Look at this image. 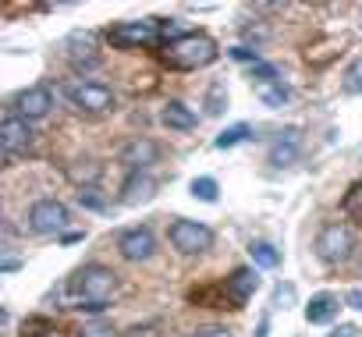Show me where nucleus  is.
I'll return each mask as SVG.
<instances>
[{"label": "nucleus", "instance_id": "nucleus-21", "mask_svg": "<svg viewBox=\"0 0 362 337\" xmlns=\"http://www.w3.org/2000/svg\"><path fill=\"white\" fill-rule=\"evenodd\" d=\"M18 337H61V330L50 316H25L18 326Z\"/></svg>", "mask_w": 362, "mask_h": 337}, {"label": "nucleus", "instance_id": "nucleus-9", "mask_svg": "<svg viewBox=\"0 0 362 337\" xmlns=\"http://www.w3.org/2000/svg\"><path fill=\"white\" fill-rule=\"evenodd\" d=\"M64 54H68V64L78 71V75H89L103 64V54H100V36L93 29H75L68 32L64 40Z\"/></svg>", "mask_w": 362, "mask_h": 337}, {"label": "nucleus", "instance_id": "nucleus-35", "mask_svg": "<svg viewBox=\"0 0 362 337\" xmlns=\"http://www.w3.org/2000/svg\"><path fill=\"white\" fill-rule=\"evenodd\" d=\"M344 305L355 309V312H362V288H348L344 291Z\"/></svg>", "mask_w": 362, "mask_h": 337}, {"label": "nucleus", "instance_id": "nucleus-10", "mask_svg": "<svg viewBox=\"0 0 362 337\" xmlns=\"http://www.w3.org/2000/svg\"><path fill=\"white\" fill-rule=\"evenodd\" d=\"M302 146H305L302 128H298V124H284V128L274 135L270 149H267V163L277 167V171H284V167H291V163L302 160Z\"/></svg>", "mask_w": 362, "mask_h": 337}, {"label": "nucleus", "instance_id": "nucleus-29", "mask_svg": "<svg viewBox=\"0 0 362 337\" xmlns=\"http://www.w3.org/2000/svg\"><path fill=\"white\" fill-rule=\"evenodd\" d=\"M78 203H82L86 210H96V213H107V210H110V203L100 196V189H78Z\"/></svg>", "mask_w": 362, "mask_h": 337}, {"label": "nucleus", "instance_id": "nucleus-15", "mask_svg": "<svg viewBox=\"0 0 362 337\" xmlns=\"http://www.w3.org/2000/svg\"><path fill=\"white\" fill-rule=\"evenodd\" d=\"M259 273L252 270V266H235L228 277H224V291H228V302H231V309H242L256 291H259Z\"/></svg>", "mask_w": 362, "mask_h": 337}, {"label": "nucleus", "instance_id": "nucleus-17", "mask_svg": "<svg viewBox=\"0 0 362 337\" xmlns=\"http://www.w3.org/2000/svg\"><path fill=\"white\" fill-rule=\"evenodd\" d=\"M341 302H344V298H337L334 291H316V295L309 298V305H305V323H313V326H327V323H334Z\"/></svg>", "mask_w": 362, "mask_h": 337}, {"label": "nucleus", "instance_id": "nucleus-16", "mask_svg": "<svg viewBox=\"0 0 362 337\" xmlns=\"http://www.w3.org/2000/svg\"><path fill=\"white\" fill-rule=\"evenodd\" d=\"M252 93H256V100H259L263 107H270V110H281V107H288V100H291V85L284 82V75L252 82Z\"/></svg>", "mask_w": 362, "mask_h": 337}, {"label": "nucleus", "instance_id": "nucleus-3", "mask_svg": "<svg viewBox=\"0 0 362 337\" xmlns=\"http://www.w3.org/2000/svg\"><path fill=\"white\" fill-rule=\"evenodd\" d=\"M103 40L114 50L135 54V50H160L163 36H160V18H124L103 29Z\"/></svg>", "mask_w": 362, "mask_h": 337}, {"label": "nucleus", "instance_id": "nucleus-34", "mask_svg": "<svg viewBox=\"0 0 362 337\" xmlns=\"http://www.w3.org/2000/svg\"><path fill=\"white\" fill-rule=\"evenodd\" d=\"M327 337H362V330L355 323H337V326H330Z\"/></svg>", "mask_w": 362, "mask_h": 337}, {"label": "nucleus", "instance_id": "nucleus-5", "mask_svg": "<svg viewBox=\"0 0 362 337\" xmlns=\"http://www.w3.org/2000/svg\"><path fill=\"white\" fill-rule=\"evenodd\" d=\"M64 100L78 110V114H89V117H103V114H110L114 107H117V96L107 89V85H100V82H82V78H75V82H64Z\"/></svg>", "mask_w": 362, "mask_h": 337}, {"label": "nucleus", "instance_id": "nucleus-4", "mask_svg": "<svg viewBox=\"0 0 362 337\" xmlns=\"http://www.w3.org/2000/svg\"><path fill=\"white\" fill-rule=\"evenodd\" d=\"M313 252H316L320 263L341 266V263H348L355 256V231L348 224H341V220L337 224H323L316 231V238H313Z\"/></svg>", "mask_w": 362, "mask_h": 337}, {"label": "nucleus", "instance_id": "nucleus-24", "mask_svg": "<svg viewBox=\"0 0 362 337\" xmlns=\"http://www.w3.org/2000/svg\"><path fill=\"white\" fill-rule=\"evenodd\" d=\"M189 192H192V199H199V203H217V199H221V185H217V178H210V175L192 178Z\"/></svg>", "mask_w": 362, "mask_h": 337}, {"label": "nucleus", "instance_id": "nucleus-31", "mask_svg": "<svg viewBox=\"0 0 362 337\" xmlns=\"http://www.w3.org/2000/svg\"><path fill=\"white\" fill-rule=\"evenodd\" d=\"M228 57H231V61H242V64H249V68L259 64V50H252V47H231Z\"/></svg>", "mask_w": 362, "mask_h": 337}, {"label": "nucleus", "instance_id": "nucleus-26", "mask_svg": "<svg viewBox=\"0 0 362 337\" xmlns=\"http://www.w3.org/2000/svg\"><path fill=\"white\" fill-rule=\"evenodd\" d=\"M203 107H206V114H210V117H221V114L228 110V89H224V82H214V85L206 89Z\"/></svg>", "mask_w": 362, "mask_h": 337}, {"label": "nucleus", "instance_id": "nucleus-13", "mask_svg": "<svg viewBox=\"0 0 362 337\" xmlns=\"http://www.w3.org/2000/svg\"><path fill=\"white\" fill-rule=\"evenodd\" d=\"M117 160H121V167H128V175H135V171H149V167L160 160V146H156L153 138L139 135V138H132V142L121 146Z\"/></svg>", "mask_w": 362, "mask_h": 337}, {"label": "nucleus", "instance_id": "nucleus-12", "mask_svg": "<svg viewBox=\"0 0 362 337\" xmlns=\"http://www.w3.org/2000/svg\"><path fill=\"white\" fill-rule=\"evenodd\" d=\"M117 252L121 259L128 263H149L156 256V235L149 224H139V227H128L117 235Z\"/></svg>", "mask_w": 362, "mask_h": 337}, {"label": "nucleus", "instance_id": "nucleus-25", "mask_svg": "<svg viewBox=\"0 0 362 337\" xmlns=\"http://www.w3.org/2000/svg\"><path fill=\"white\" fill-rule=\"evenodd\" d=\"M341 210H344V217L348 220H355L358 227H362V178L344 192V199H341Z\"/></svg>", "mask_w": 362, "mask_h": 337}, {"label": "nucleus", "instance_id": "nucleus-23", "mask_svg": "<svg viewBox=\"0 0 362 337\" xmlns=\"http://www.w3.org/2000/svg\"><path fill=\"white\" fill-rule=\"evenodd\" d=\"M245 138H252V124H249V121H238V124L224 128V131L214 138V149H235V146H242Z\"/></svg>", "mask_w": 362, "mask_h": 337}, {"label": "nucleus", "instance_id": "nucleus-30", "mask_svg": "<svg viewBox=\"0 0 362 337\" xmlns=\"http://www.w3.org/2000/svg\"><path fill=\"white\" fill-rule=\"evenodd\" d=\"M78 337H117V330L110 326V323H103V319H89V323H82V330H75Z\"/></svg>", "mask_w": 362, "mask_h": 337}, {"label": "nucleus", "instance_id": "nucleus-38", "mask_svg": "<svg viewBox=\"0 0 362 337\" xmlns=\"http://www.w3.org/2000/svg\"><path fill=\"white\" fill-rule=\"evenodd\" d=\"M270 333V319H259V326H256V337H267Z\"/></svg>", "mask_w": 362, "mask_h": 337}, {"label": "nucleus", "instance_id": "nucleus-6", "mask_svg": "<svg viewBox=\"0 0 362 337\" xmlns=\"http://www.w3.org/2000/svg\"><path fill=\"white\" fill-rule=\"evenodd\" d=\"M25 224H29L33 235H40V238H54V235H64V231H68V224H71V210H68L61 199L43 196V199H36V203L29 206Z\"/></svg>", "mask_w": 362, "mask_h": 337}, {"label": "nucleus", "instance_id": "nucleus-7", "mask_svg": "<svg viewBox=\"0 0 362 337\" xmlns=\"http://www.w3.org/2000/svg\"><path fill=\"white\" fill-rule=\"evenodd\" d=\"M167 238H170L174 252H181V256H203V252L214 249V238H217V235H214V227H206L203 220L177 217V220L170 224Z\"/></svg>", "mask_w": 362, "mask_h": 337}, {"label": "nucleus", "instance_id": "nucleus-33", "mask_svg": "<svg viewBox=\"0 0 362 337\" xmlns=\"http://www.w3.org/2000/svg\"><path fill=\"white\" fill-rule=\"evenodd\" d=\"M192 337H231V330L224 323H206V326H196Z\"/></svg>", "mask_w": 362, "mask_h": 337}, {"label": "nucleus", "instance_id": "nucleus-19", "mask_svg": "<svg viewBox=\"0 0 362 337\" xmlns=\"http://www.w3.org/2000/svg\"><path fill=\"white\" fill-rule=\"evenodd\" d=\"M189 302L199 305V309H231L228 302V291H224V280H210V284H196L189 288Z\"/></svg>", "mask_w": 362, "mask_h": 337}, {"label": "nucleus", "instance_id": "nucleus-14", "mask_svg": "<svg viewBox=\"0 0 362 337\" xmlns=\"http://www.w3.org/2000/svg\"><path fill=\"white\" fill-rule=\"evenodd\" d=\"M156 192H160V182L149 171H135V175H128L121 182L117 199H121V206H146V203L156 199Z\"/></svg>", "mask_w": 362, "mask_h": 337}, {"label": "nucleus", "instance_id": "nucleus-18", "mask_svg": "<svg viewBox=\"0 0 362 337\" xmlns=\"http://www.w3.org/2000/svg\"><path fill=\"white\" fill-rule=\"evenodd\" d=\"M160 121L170 128V131H192L199 124V114L192 107H185L181 100H167L163 110H160Z\"/></svg>", "mask_w": 362, "mask_h": 337}, {"label": "nucleus", "instance_id": "nucleus-32", "mask_svg": "<svg viewBox=\"0 0 362 337\" xmlns=\"http://www.w3.org/2000/svg\"><path fill=\"white\" fill-rule=\"evenodd\" d=\"M160 323H135V326H128L124 330V337H160Z\"/></svg>", "mask_w": 362, "mask_h": 337}, {"label": "nucleus", "instance_id": "nucleus-27", "mask_svg": "<svg viewBox=\"0 0 362 337\" xmlns=\"http://www.w3.org/2000/svg\"><path fill=\"white\" fill-rule=\"evenodd\" d=\"M341 89H344L348 96H362V57H355V61L344 68V75H341Z\"/></svg>", "mask_w": 362, "mask_h": 337}, {"label": "nucleus", "instance_id": "nucleus-11", "mask_svg": "<svg viewBox=\"0 0 362 337\" xmlns=\"http://www.w3.org/2000/svg\"><path fill=\"white\" fill-rule=\"evenodd\" d=\"M8 107H11V114H18L33 124V121H43L54 110V93H50V85H25L11 96Z\"/></svg>", "mask_w": 362, "mask_h": 337}, {"label": "nucleus", "instance_id": "nucleus-1", "mask_svg": "<svg viewBox=\"0 0 362 337\" xmlns=\"http://www.w3.org/2000/svg\"><path fill=\"white\" fill-rule=\"evenodd\" d=\"M68 295H71V305L75 309H86V312H103L110 305V298L121 291V277L103 266V263H86L78 266L71 277H68Z\"/></svg>", "mask_w": 362, "mask_h": 337}, {"label": "nucleus", "instance_id": "nucleus-8", "mask_svg": "<svg viewBox=\"0 0 362 337\" xmlns=\"http://www.w3.org/2000/svg\"><path fill=\"white\" fill-rule=\"evenodd\" d=\"M36 142V131L25 117L18 114H8L4 121H0V149H4V167H15Z\"/></svg>", "mask_w": 362, "mask_h": 337}, {"label": "nucleus", "instance_id": "nucleus-20", "mask_svg": "<svg viewBox=\"0 0 362 337\" xmlns=\"http://www.w3.org/2000/svg\"><path fill=\"white\" fill-rule=\"evenodd\" d=\"M100 175H103V167H100L96 160H75V163L68 167V178H71L78 189H96Z\"/></svg>", "mask_w": 362, "mask_h": 337}, {"label": "nucleus", "instance_id": "nucleus-2", "mask_svg": "<svg viewBox=\"0 0 362 337\" xmlns=\"http://www.w3.org/2000/svg\"><path fill=\"white\" fill-rule=\"evenodd\" d=\"M217 57H221V47L210 32H185L174 43L160 47V61L174 71H199V68H210Z\"/></svg>", "mask_w": 362, "mask_h": 337}, {"label": "nucleus", "instance_id": "nucleus-28", "mask_svg": "<svg viewBox=\"0 0 362 337\" xmlns=\"http://www.w3.org/2000/svg\"><path fill=\"white\" fill-rule=\"evenodd\" d=\"M295 302H298V291H295V284H291V280H281V284L274 288V295H270V305H274V309H281V312H284V309H291Z\"/></svg>", "mask_w": 362, "mask_h": 337}, {"label": "nucleus", "instance_id": "nucleus-36", "mask_svg": "<svg viewBox=\"0 0 362 337\" xmlns=\"http://www.w3.org/2000/svg\"><path fill=\"white\" fill-rule=\"evenodd\" d=\"M4 273H15V270H22V259H11V256H4V266H0Z\"/></svg>", "mask_w": 362, "mask_h": 337}, {"label": "nucleus", "instance_id": "nucleus-37", "mask_svg": "<svg viewBox=\"0 0 362 337\" xmlns=\"http://www.w3.org/2000/svg\"><path fill=\"white\" fill-rule=\"evenodd\" d=\"M86 238V231H68V235H61V242L64 245H71V242H82Z\"/></svg>", "mask_w": 362, "mask_h": 337}, {"label": "nucleus", "instance_id": "nucleus-22", "mask_svg": "<svg viewBox=\"0 0 362 337\" xmlns=\"http://www.w3.org/2000/svg\"><path fill=\"white\" fill-rule=\"evenodd\" d=\"M249 259H252L259 270H277V266H281V249L270 245V242H252V245H249Z\"/></svg>", "mask_w": 362, "mask_h": 337}]
</instances>
